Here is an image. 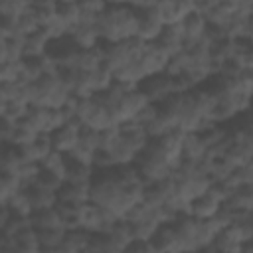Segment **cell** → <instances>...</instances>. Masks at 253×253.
Here are the masks:
<instances>
[{
    "label": "cell",
    "mask_w": 253,
    "mask_h": 253,
    "mask_svg": "<svg viewBox=\"0 0 253 253\" xmlns=\"http://www.w3.org/2000/svg\"><path fill=\"white\" fill-rule=\"evenodd\" d=\"M14 237H16L18 253H42L40 235H38V229L34 225H28V227L20 229Z\"/></svg>",
    "instance_id": "obj_17"
},
{
    "label": "cell",
    "mask_w": 253,
    "mask_h": 253,
    "mask_svg": "<svg viewBox=\"0 0 253 253\" xmlns=\"http://www.w3.org/2000/svg\"><path fill=\"white\" fill-rule=\"evenodd\" d=\"M111 233V239H113V247L115 251H125L126 245L134 239V229H132V221H128L126 217H121L113 229L109 231Z\"/></svg>",
    "instance_id": "obj_16"
},
{
    "label": "cell",
    "mask_w": 253,
    "mask_h": 253,
    "mask_svg": "<svg viewBox=\"0 0 253 253\" xmlns=\"http://www.w3.org/2000/svg\"><path fill=\"white\" fill-rule=\"evenodd\" d=\"M158 117V105L156 103H152V101H148L140 111H138V115L134 117L142 126H146V125H150L154 119Z\"/></svg>",
    "instance_id": "obj_31"
},
{
    "label": "cell",
    "mask_w": 253,
    "mask_h": 253,
    "mask_svg": "<svg viewBox=\"0 0 253 253\" xmlns=\"http://www.w3.org/2000/svg\"><path fill=\"white\" fill-rule=\"evenodd\" d=\"M40 28L42 26H40V22H38V18L34 16L32 10H28L26 14H22L20 18H16V30H18V36H22V38L38 32Z\"/></svg>",
    "instance_id": "obj_28"
},
{
    "label": "cell",
    "mask_w": 253,
    "mask_h": 253,
    "mask_svg": "<svg viewBox=\"0 0 253 253\" xmlns=\"http://www.w3.org/2000/svg\"><path fill=\"white\" fill-rule=\"evenodd\" d=\"M150 245H152V251H180L172 221H164L156 227V231L150 237Z\"/></svg>",
    "instance_id": "obj_8"
},
{
    "label": "cell",
    "mask_w": 253,
    "mask_h": 253,
    "mask_svg": "<svg viewBox=\"0 0 253 253\" xmlns=\"http://www.w3.org/2000/svg\"><path fill=\"white\" fill-rule=\"evenodd\" d=\"M125 251H152V245H150V239H140V237H134Z\"/></svg>",
    "instance_id": "obj_34"
},
{
    "label": "cell",
    "mask_w": 253,
    "mask_h": 253,
    "mask_svg": "<svg viewBox=\"0 0 253 253\" xmlns=\"http://www.w3.org/2000/svg\"><path fill=\"white\" fill-rule=\"evenodd\" d=\"M30 10V0H0L2 18H20Z\"/></svg>",
    "instance_id": "obj_27"
},
{
    "label": "cell",
    "mask_w": 253,
    "mask_h": 253,
    "mask_svg": "<svg viewBox=\"0 0 253 253\" xmlns=\"http://www.w3.org/2000/svg\"><path fill=\"white\" fill-rule=\"evenodd\" d=\"M57 200L61 202H91V184L65 180L57 190Z\"/></svg>",
    "instance_id": "obj_12"
},
{
    "label": "cell",
    "mask_w": 253,
    "mask_h": 253,
    "mask_svg": "<svg viewBox=\"0 0 253 253\" xmlns=\"http://www.w3.org/2000/svg\"><path fill=\"white\" fill-rule=\"evenodd\" d=\"M14 132H16V121H10V119L2 117V121H0V140L2 142H12Z\"/></svg>",
    "instance_id": "obj_32"
},
{
    "label": "cell",
    "mask_w": 253,
    "mask_h": 253,
    "mask_svg": "<svg viewBox=\"0 0 253 253\" xmlns=\"http://www.w3.org/2000/svg\"><path fill=\"white\" fill-rule=\"evenodd\" d=\"M57 4H69V2H77V0H55Z\"/></svg>",
    "instance_id": "obj_38"
},
{
    "label": "cell",
    "mask_w": 253,
    "mask_h": 253,
    "mask_svg": "<svg viewBox=\"0 0 253 253\" xmlns=\"http://www.w3.org/2000/svg\"><path fill=\"white\" fill-rule=\"evenodd\" d=\"M190 2H194V4H196V2H200V0H190Z\"/></svg>",
    "instance_id": "obj_39"
},
{
    "label": "cell",
    "mask_w": 253,
    "mask_h": 253,
    "mask_svg": "<svg viewBox=\"0 0 253 253\" xmlns=\"http://www.w3.org/2000/svg\"><path fill=\"white\" fill-rule=\"evenodd\" d=\"M138 89L148 97V101L160 103L168 95L176 93V89H174V75H170L168 71H158V73L146 75L138 83Z\"/></svg>",
    "instance_id": "obj_2"
},
{
    "label": "cell",
    "mask_w": 253,
    "mask_h": 253,
    "mask_svg": "<svg viewBox=\"0 0 253 253\" xmlns=\"http://www.w3.org/2000/svg\"><path fill=\"white\" fill-rule=\"evenodd\" d=\"M18 79H22V59L0 63V83L2 81H18Z\"/></svg>",
    "instance_id": "obj_30"
},
{
    "label": "cell",
    "mask_w": 253,
    "mask_h": 253,
    "mask_svg": "<svg viewBox=\"0 0 253 253\" xmlns=\"http://www.w3.org/2000/svg\"><path fill=\"white\" fill-rule=\"evenodd\" d=\"M79 128H81V121L71 119V121H65L61 126H57L53 132H49L53 148L61 152H71L79 142Z\"/></svg>",
    "instance_id": "obj_4"
},
{
    "label": "cell",
    "mask_w": 253,
    "mask_h": 253,
    "mask_svg": "<svg viewBox=\"0 0 253 253\" xmlns=\"http://www.w3.org/2000/svg\"><path fill=\"white\" fill-rule=\"evenodd\" d=\"M154 43L158 47H162L168 55L182 51L184 49V32H182L180 22L178 24H164V28H162L160 36L154 40Z\"/></svg>",
    "instance_id": "obj_6"
},
{
    "label": "cell",
    "mask_w": 253,
    "mask_h": 253,
    "mask_svg": "<svg viewBox=\"0 0 253 253\" xmlns=\"http://www.w3.org/2000/svg\"><path fill=\"white\" fill-rule=\"evenodd\" d=\"M26 38H0V63L24 59Z\"/></svg>",
    "instance_id": "obj_15"
},
{
    "label": "cell",
    "mask_w": 253,
    "mask_h": 253,
    "mask_svg": "<svg viewBox=\"0 0 253 253\" xmlns=\"http://www.w3.org/2000/svg\"><path fill=\"white\" fill-rule=\"evenodd\" d=\"M30 103L22 101V99H14V101H0V115L4 119H10V121H20L28 115L30 111Z\"/></svg>",
    "instance_id": "obj_22"
},
{
    "label": "cell",
    "mask_w": 253,
    "mask_h": 253,
    "mask_svg": "<svg viewBox=\"0 0 253 253\" xmlns=\"http://www.w3.org/2000/svg\"><path fill=\"white\" fill-rule=\"evenodd\" d=\"M77 4L81 6L83 12H93V14H101L109 6L107 0H77Z\"/></svg>",
    "instance_id": "obj_33"
},
{
    "label": "cell",
    "mask_w": 253,
    "mask_h": 253,
    "mask_svg": "<svg viewBox=\"0 0 253 253\" xmlns=\"http://www.w3.org/2000/svg\"><path fill=\"white\" fill-rule=\"evenodd\" d=\"M57 18L71 30L75 24H79V18H81V6H79L77 2L57 4Z\"/></svg>",
    "instance_id": "obj_26"
},
{
    "label": "cell",
    "mask_w": 253,
    "mask_h": 253,
    "mask_svg": "<svg viewBox=\"0 0 253 253\" xmlns=\"http://www.w3.org/2000/svg\"><path fill=\"white\" fill-rule=\"evenodd\" d=\"M158 0H130V6L134 10H150V8H156Z\"/></svg>",
    "instance_id": "obj_35"
},
{
    "label": "cell",
    "mask_w": 253,
    "mask_h": 253,
    "mask_svg": "<svg viewBox=\"0 0 253 253\" xmlns=\"http://www.w3.org/2000/svg\"><path fill=\"white\" fill-rule=\"evenodd\" d=\"M22 188H24V182L20 180V176L10 172H0V202H8Z\"/></svg>",
    "instance_id": "obj_23"
},
{
    "label": "cell",
    "mask_w": 253,
    "mask_h": 253,
    "mask_svg": "<svg viewBox=\"0 0 253 253\" xmlns=\"http://www.w3.org/2000/svg\"><path fill=\"white\" fill-rule=\"evenodd\" d=\"M0 204H8V208H10L12 213H16V215H32V211H34L26 188H22L18 194H14L8 202H0Z\"/></svg>",
    "instance_id": "obj_25"
},
{
    "label": "cell",
    "mask_w": 253,
    "mask_h": 253,
    "mask_svg": "<svg viewBox=\"0 0 253 253\" xmlns=\"http://www.w3.org/2000/svg\"><path fill=\"white\" fill-rule=\"evenodd\" d=\"M49 42H51V38L45 34L43 28H40L38 32L26 36V47H24V53L26 55L24 57H28V55H43L47 51Z\"/></svg>",
    "instance_id": "obj_20"
},
{
    "label": "cell",
    "mask_w": 253,
    "mask_h": 253,
    "mask_svg": "<svg viewBox=\"0 0 253 253\" xmlns=\"http://www.w3.org/2000/svg\"><path fill=\"white\" fill-rule=\"evenodd\" d=\"M103 65H105V57L99 43L95 47H81L73 61V67L79 71H97Z\"/></svg>",
    "instance_id": "obj_11"
},
{
    "label": "cell",
    "mask_w": 253,
    "mask_h": 253,
    "mask_svg": "<svg viewBox=\"0 0 253 253\" xmlns=\"http://www.w3.org/2000/svg\"><path fill=\"white\" fill-rule=\"evenodd\" d=\"M140 14L128 4H109L95 22V30L105 42H123L138 34Z\"/></svg>",
    "instance_id": "obj_1"
},
{
    "label": "cell",
    "mask_w": 253,
    "mask_h": 253,
    "mask_svg": "<svg viewBox=\"0 0 253 253\" xmlns=\"http://www.w3.org/2000/svg\"><path fill=\"white\" fill-rule=\"evenodd\" d=\"M69 36L73 38V42L79 47H95L101 42V38H99V34H97L93 24H75L69 30Z\"/></svg>",
    "instance_id": "obj_18"
},
{
    "label": "cell",
    "mask_w": 253,
    "mask_h": 253,
    "mask_svg": "<svg viewBox=\"0 0 253 253\" xmlns=\"http://www.w3.org/2000/svg\"><path fill=\"white\" fill-rule=\"evenodd\" d=\"M40 164H42V168L53 170L55 174H59V176L65 180V176H67V154H65V152L53 148V150H51Z\"/></svg>",
    "instance_id": "obj_24"
},
{
    "label": "cell",
    "mask_w": 253,
    "mask_h": 253,
    "mask_svg": "<svg viewBox=\"0 0 253 253\" xmlns=\"http://www.w3.org/2000/svg\"><path fill=\"white\" fill-rule=\"evenodd\" d=\"M208 154L206 142L198 132H186L184 134V146H182V158L186 160H202Z\"/></svg>",
    "instance_id": "obj_19"
},
{
    "label": "cell",
    "mask_w": 253,
    "mask_h": 253,
    "mask_svg": "<svg viewBox=\"0 0 253 253\" xmlns=\"http://www.w3.org/2000/svg\"><path fill=\"white\" fill-rule=\"evenodd\" d=\"M146 103H148V97H146L138 87L126 91V93L121 97V101H119V105H117V109H115V119H117V123L134 119V117L138 115V111H140Z\"/></svg>",
    "instance_id": "obj_5"
},
{
    "label": "cell",
    "mask_w": 253,
    "mask_h": 253,
    "mask_svg": "<svg viewBox=\"0 0 253 253\" xmlns=\"http://www.w3.org/2000/svg\"><path fill=\"white\" fill-rule=\"evenodd\" d=\"M140 14V22H138V38L144 40V42H154L162 28H164V22L160 18V14L156 12V8H150V10H138Z\"/></svg>",
    "instance_id": "obj_7"
},
{
    "label": "cell",
    "mask_w": 253,
    "mask_h": 253,
    "mask_svg": "<svg viewBox=\"0 0 253 253\" xmlns=\"http://www.w3.org/2000/svg\"><path fill=\"white\" fill-rule=\"evenodd\" d=\"M219 2H225V4H229V6H233V8H241L245 0H219Z\"/></svg>",
    "instance_id": "obj_36"
},
{
    "label": "cell",
    "mask_w": 253,
    "mask_h": 253,
    "mask_svg": "<svg viewBox=\"0 0 253 253\" xmlns=\"http://www.w3.org/2000/svg\"><path fill=\"white\" fill-rule=\"evenodd\" d=\"M109 4H128L130 6V0H107Z\"/></svg>",
    "instance_id": "obj_37"
},
{
    "label": "cell",
    "mask_w": 253,
    "mask_h": 253,
    "mask_svg": "<svg viewBox=\"0 0 253 253\" xmlns=\"http://www.w3.org/2000/svg\"><path fill=\"white\" fill-rule=\"evenodd\" d=\"M65 227H47V229H38L40 235V243H42V251H53L57 253L63 237H65Z\"/></svg>",
    "instance_id": "obj_21"
},
{
    "label": "cell",
    "mask_w": 253,
    "mask_h": 253,
    "mask_svg": "<svg viewBox=\"0 0 253 253\" xmlns=\"http://www.w3.org/2000/svg\"><path fill=\"white\" fill-rule=\"evenodd\" d=\"M26 119L32 123V126L38 132H53L57 126H61L65 123V117L61 113V109H53V107H43V105H32Z\"/></svg>",
    "instance_id": "obj_3"
},
{
    "label": "cell",
    "mask_w": 253,
    "mask_h": 253,
    "mask_svg": "<svg viewBox=\"0 0 253 253\" xmlns=\"http://www.w3.org/2000/svg\"><path fill=\"white\" fill-rule=\"evenodd\" d=\"M63 182L65 180L59 174H55L53 170H47V168H42L40 174H38V178H36V184H40L43 188H49V190H55V192L61 188Z\"/></svg>",
    "instance_id": "obj_29"
},
{
    "label": "cell",
    "mask_w": 253,
    "mask_h": 253,
    "mask_svg": "<svg viewBox=\"0 0 253 253\" xmlns=\"http://www.w3.org/2000/svg\"><path fill=\"white\" fill-rule=\"evenodd\" d=\"M180 26H182V32H184V43H190V42H196V40L204 38L206 28H208V20L202 12L192 10L188 16L182 18Z\"/></svg>",
    "instance_id": "obj_10"
},
{
    "label": "cell",
    "mask_w": 253,
    "mask_h": 253,
    "mask_svg": "<svg viewBox=\"0 0 253 253\" xmlns=\"http://www.w3.org/2000/svg\"><path fill=\"white\" fill-rule=\"evenodd\" d=\"M91 233L85 227H75V229H67L65 237L57 249V253H79V251H87L89 241H91Z\"/></svg>",
    "instance_id": "obj_9"
},
{
    "label": "cell",
    "mask_w": 253,
    "mask_h": 253,
    "mask_svg": "<svg viewBox=\"0 0 253 253\" xmlns=\"http://www.w3.org/2000/svg\"><path fill=\"white\" fill-rule=\"evenodd\" d=\"M30 221L36 229H47V227H65L63 225V217L59 213V210L53 208H43V210H34L30 215Z\"/></svg>",
    "instance_id": "obj_14"
},
{
    "label": "cell",
    "mask_w": 253,
    "mask_h": 253,
    "mask_svg": "<svg viewBox=\"0 0 253 253\" xmlns=\"http://www.w3.org/2000/svg\"><path fill=\"white\" fill-rule=\"evenodd\" d=\"M28 196H30V202H32V208L34 210H43V208H53L57 204V192L55 190H49V188H43L40 184H28L24 186Z\"/></svg>",
    "instance_id": "obj_13"
}]
</instances>
